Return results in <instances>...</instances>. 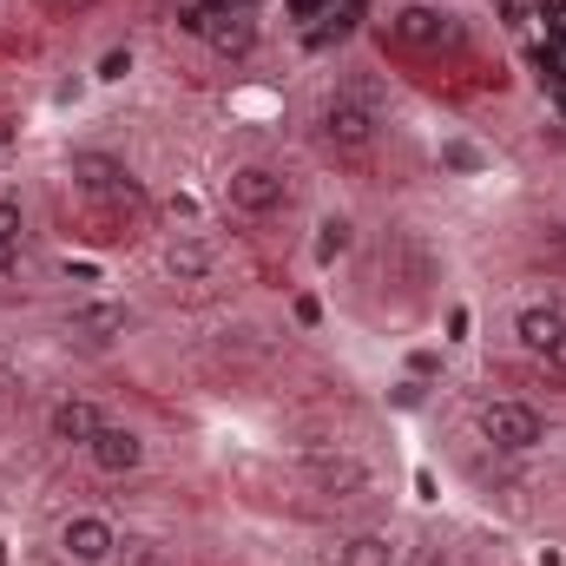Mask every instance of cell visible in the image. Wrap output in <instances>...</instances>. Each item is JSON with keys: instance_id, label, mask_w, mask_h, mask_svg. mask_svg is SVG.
<instances>
[{"instance_id": "obj_6", "label": "cell", "mask_w": 566, "mask_h": 566, "mask_svg": "<svg viewBox=\"0 0 566 566\" xmlns=\"http://www.w3.org/2000/svg\"><path fill=\"white\" fill-rule=\"evenodd\" d=\"M303 474H310L323 494H336V501H349V494L369 488V468H363L356 454H343V448H310V454H303Z\"/></svg>"}, {"instance_id": "obj_9", "label": "cell", "mask_w": 566, "mask_h": 566, "mask_svg": "<svg viewBox=\"0 0 566 566\" xmlns=\"http://www.w3.org/2000/svg\"><path fill=\"white\" fill-rule=\"evenodd\" d=\"M73 178H80L86 191H106V198H139V185H133L113 158H93V151H80V158H73Z\"/></svg>"}, {"instance_id": "obj_3", "label": "cell", "mask_w": 566, "mask_h": 566, "mask_svg": "<svg viewBox=\"0 0 566 566\" xmlns=\"http://www.w3.org/2000/svg\"><path fill=\"white\" fill-rule=\"evenodd\" d=\"M389 40L409 46V53H441V46L461 40V27H454V13H441V7H396V13H389Z\"/></svg>"}, {"instance_id": "obj_8", "label": "cell", "mask_w": 566, "mask_h": 566, "mask_svg": "<svg viewBox=\"0 0 566 566\" xmlns=\"http://www.w3.org/2000/svg\"><path fill=\"white\" fill-rule=\"evenodd\" d=\"M86 454H93V468H99V474H133V468L145 461V441L133 434V428H113V422H106L93 441H86Z\"/></svg>"}, {"instance_id": "obj_22", "label": "cell", "mask_w": 566, "mask_h": 566, "mask_svg": "<svg viewBox=\"0 0 566 566\" xmlns=\"http://www.w3.org/2000/svg\"><path fill=\"white\" fill-rule=\"evenodd\" d=\"M409 566H448V554H441V547H416V554H409Z\"/></svg>"}, {"instance_id": "obj_10", "label": "cell", "mask_w": 566, "mask_h": 566, "mask_svg": "<svg viewBox=\"0 0 566 566\" xmlns=\"http://www.w3.org/2000/svg\"><path fill=\"white\" fill-rule=\"evenodd\" d=\"M46 428H53V441H80V448H86V441L106 428V416H99L93 402H60V409L46 416Z\"/></svg>"}, {"instance_id": "obj_13", "label": "cell", "mask_w": 566, "mask_h": 566, "mask_svg": "<svg viewBox=\"0 0 566 566\" xmlns=\"http://www.w3.org/2000/svg\"><path fill=\"white\" fill-rule=\"evenodd\" d=\"M356 20H363V0H329L323 27H310V46H336V40H349Z\"/></svg>"}, {"instance_id": "obj_11", "label": "cell", "mask_w": 566, "mask_h": 566, "mask_svg": "<svg viewBox=\"0 0 566 566\" xmlns=\"http://www.w3.org/2000/svg\"><path fill=\"white\" fill-rule=\"evenodd\" d=\"M336 566H396V541L389 534H349V541H336Z\"/></svg>"}, {"instance_id": "obj_23", "label": "cell", "mask_w": 566, "mask_h": 566, "mask_svg": "<svg viewBox=\"0 0 566 566\" xmlns=\"http://www.w3.org/2000/svg\"><path fill=\"white\" fill-rule=\"evenodd\" d=\"M13 264H20V244H13V238H0V271H13Z\"/></svg>"}, {"instance_id": "obj_14", "label": "cell", "mask_w": 566, "mask_h": 566, "mask_svg": "<svg viewBox=\"0 0 566 566\" xmlns=\"http://www.w3.org/2000/svg\"><path fill=\"white\" fill-rule=\"evenodd\" d=\"M165 271H171V277H185V283L211 277V244H198V238H178V244L165 251Z\"/></svg>"}, {"instance_id": "obj_18", "label": "cell", "mask_w": 566, "mask_h": 566, "mask_svg": "<svg viewBox=\"0 0 566 566\" xmlns=\"http://www.w3.org/2000/svg\"><path fill=\"white\" fill-rule=\"evenodd\" d=\"M0 238L20 244V198H13V191H0Z\"/></svg>"}, {"instance_id": "obj_2", "label": "cell", "mask_w": 566, "mask_h": 566, "mask_svg": "<svg viewBox=\"0 0 566 566\" xmlns=\"http://www.w3.org/2000/svg\"><path fill=\"white\" fill-rule=\"evenodd\" d=\"M224 198H231V211H244V218H271L290 205V178H283L277 165H238L231 178H224Z\"/></svg>"}, {"instance_id": "obj_12", "label": "cell", "mask_w": 566, "mask_h": 566, "mask_svg": "<svg viewBox=\"0 0 566 566\" xmlns=\"http://www.w3.org/2000/svg\"><path fill=\"white\" fill-rule=\"evenodd\" d=\"M514 329H521V343L541 356V349H547V343L566 329V316L554 310V303H534V310H521V323H514Z\"/></svg>"}, {"instance_id": "obj_20", "label": "cell", "mask_w": 566, "mask_h": 566, "mask_svg": "<svg viewBox=\"0 0 566 566\" xmlns=\"http://www.w3.org/2000/svg\"><path fill=\"white\" fill-rule=\"evenodd\" d=\"M126 73H133V53H106L99 60V80H126Z\"/></svg>"}, {"instance_id": "obj_17", "label": "cell", "mask_w": 566, "mask_h": 566, "mask_svg": "<svg viewBox=\"0 0 566 566\" xmlns=\"http://www.w3.org/2000/svg\"><path fill=\"white\" fill-rule=\"evenodd\" d=\"M113 560L119 566H165V554H158V541H119Z\"/></svg>"}, {"instance_id": "obj_7", "label": "cell", "mask_w": 566, "mask_h": 566, "mask_svg": "<svg viewBox=\"0 0 566 566\" xmlns=\"http://www.w3.org/2000/svg\"><path fill=\"white\" fill-rule=\"evenodd\" d=\"M126 329H133V310H126V303H80V310L66 316V336H80V343H93V349L119 343Z\"/></svg>"}, {"instance_id": "obj_1", "label": "cell", "mask_w": 566, "mask_h": 566, "mask_svg": "<svg viewBox=\"0 0 566 566\" xmlns=\"http://www.w3.org/2000/svg\"><path fill=\"white\" fill-rule=\"evenodd\" d=\"M376 139H382V113H376L369 99H349V93H343V99L323 106V145H329L336 158H363Z\"/></svg>"}, {"instance_id": "obj_15", "label": "cell", "mask_w": 566, "mask_h": 566, "mask_svg": "<svg viewBox=\"0 0 566 566\" xmlns=\"http://www.w3.org/2000/svg\"><path fill=\"white\" fill-rule=\"evenodd\" d=\"M205 40H211L218 53H251V40H258V33H251V20H244V13H211Z\"/></svg>"}, {"instance_id": "obj_16", "label": "cell", "mask_w": 566, "mask_h": 566, "mask_svg": "<svg viewBox=\"0 0 566 566\" xmlns=\"http://www.w3.org/2000/svg\"><path fill=\"white\" fill-rule=\"evenodd\" d=\"M349 238H356V224H349V218H323V224H316V258H323V264H336V258L349 251Z\"/></svg>"}, {"instance_id": "obj_24", "label": "cell", "mask_w": 566, "mask_h": 566, "mask_svg": "<svg viewBox=\"0 0 566 566\" xmlns=\"http://www.w3.org/2000/svg\"><path fill=\"white\" fill-rule=\"evenodd\" d=\"M53 7H93V0H53Z\"/></svg>"}, {"instance_id": "obj_4", "label": "cell", "mask_w": 566, "mask_h": 566, "mask_svg": "<svg viewBox=\"0 0 566 566\" xmlns=\"http://www.w3.org/2000/svg\"><path fill=\"white\" fill-rule=\"evenodd\" d=\"M481 434H488L494 448H507V454H527V448L547 441V422H541L527 402H488V409H481Z\"/></svg>"}, {"instance_id": "obj_21", "label": "cell", "mask_w": 566, "mask_h": 566, "mask_svg": "<svg viewBox=\"0 0 566 566\" xmlns=\"http://www.w3.org/2000/svg\"><path fill=\"white\" fill-rule=\"evenodd\" d=\"M541 356H547V369H554V376H566V329L547 343V349H541Z\"/></svg>"}, {"instance_id": "obj_5", "label": "cell", "mask_w": 566, "mask_h": 566, "mask_svg": "<svg viewBox=\"0 0 566 566\" xmlns=\"http://www.w3.org/2000/svg\"><path fill=\"white\" fill-rule=\"evenodd\" d=\"M60 554L73 566H106L119 554V534H113V521H99V514H73V521L60 527Z\"/></svg>"}, {"instance_id": "obj_19", "label": "cell", "mask_w": 566, "mask_h": 566, "mask_svg": "<svg viewBox=\"0 0 566 566\" xmlns=\"http://www.w3.org/2000/svg\"><path fill=\"white\" fill-rule=\"evenodd\" d=\"M283 13L310 27V20H323V13H329V0H283Z\"/></svg>"}, {"instance_id": "obj_25", "label": "cell", "mask_w": 566, "mask_h": 566, "mask_svg": "<svg viewBox=\"0 0 566 566\" xmlns=\"http://www.w3.org/2000/svg\"><path fill=\"white\" fill-rule=\"evenodd\" d=\"M0 145H7V126H0Z\"/></svg>"}, {"instance_id": "obj_26", "label": "cell", "mask_w": 566, "mask_h": 566, "mask_svg": "<svg viewBox=\"0 0 566 566\" xmlns=\"http://www.w3.org/2000/svg\"><path fill=\"white\" fill-rule=\"evenodd\" d=\"M0 560H7V554H0Z\"/></svg>"}]
</instances>
